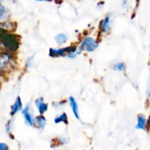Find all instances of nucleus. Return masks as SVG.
<instances>
[{
  "label": "nucleus",
  "instance_id": "nucleus-1",
  "mask_svg": "<svg viewBox=\"0 0 150 150\" xmlns=\"http://www.w3.org/2000/svg\"><path fill=\"white\" fill-rule=\"evenodd\" d=\"M4 31L0 30V45L6 49L7 52H15L19 47V40L16 36L10 33H4Z\"/></svg>",
  "mask_w": 150,
  "mask_h": 150
},
{
  "label": "nucleus",
  "instance_id": "nucleus-2",
  "mask_svg": "<svg viewBox=\"0 0 150 150\" xmlns=\"http://www.w3.org/2000/svg\"><path fill=\"white\" fill-rule=\"evenodd\" d=\"M98 46V43L95 38L92 37H87L82 41L81 44V49L82 51H86L88 52H92Z\"/></svg>",
  "mask_w": 150,
  "mask_h": 150
},
{
  "label": "nucleus",
  "instance_id": "nucleus-3",
  "mask_svg": "<svg viewBox=\"0 0 150 150\" xmlns=\"http://www.w3.org/2000/svg\"><path fill=\"white\" fill-rule=\"evenodd\" d=\"M76 50V47H67L63 48H51L49 51V56L51 57H59L62 56L66 55L70 51Z\"/></svg>",
  "mask_w": 150,
  "mask_h": 150
},
{
  "label": "nucleus",
  "instance_id": "nucleus-4",
  "mask_svg": "<svg viewBox=\"0 0 150 150\" xmlns=\"http://www.w3.org/2000/svg\"><path fill=\"white\" fill-rule=\"evenodd\" d=\"M22 114H23L26 124L29 126H33L35 124V119L32 117V114H31L30 111H29V107L26 106V108H23L22 110Z\"/></svg>",
  "mask_w": 150,
  "mask_h": 150
},
{
  "label": "nucleus",
  "instance_id": "nucleus-5",
  "mask_svg": "<svg viewBox=\"0 0 150 150\" xmlns=\"http://www.w3.org/2000/svg\"><path fill=\"white\" fill-rule=\"evenodd\" d=\"M35 103L40 114H43L48 110V104L44 102V100L42 98H38V99L35 100Z\"/></svg>",
  "mask_w": 150,
  "mask_h": 150
},
{
  "label": "nucleus",
  "instance_id": "nucleus-6",
  "mask_svg": "<svg viewBox=\"0 0 150 150\" xmlns=\"http://www.w3.org/2000/svg\"><path fill=\"white\" fill-rule=\"evenodd\" d=\"M22 107H23V104H22L21 99L20 97H18V98H16V101L14 102V103L12 105L10 114H11L12 116H14L15 114H17L18 111L22 110Z\"/></svg>",
  "mask_w": 150,
  "mask_h": 150
},
{
  "label": "nucleus",
  "instance_id": "nucleus-7",
  "mask_svg": "<svg viewBox=\"0 0 150 150\" xmlns=\"http://www.w3.org/2000/svg\"><path fill=\"white\" fill-rule=\"evenodd\" d=\"M111 18L110 16L105 17L102 21L100 22V29L103 33H107L111 29Z\"/></svg>",
  "mask_w": 150,
  "mask_h": 150
},
{
  "label": "nucleus",
  "instance_id": "nucleus-8",
  "mask_svg": "<svg viewBox=\"0 0 150 150\" xmlns=\"http://www.w3.org/2000/svg\"><path fill=\"white\" fill-rule=\"evenodd\" d=\"M69 103H70V107L72 108L73 114L77 119H79V105H78L77 102L75 100L73 97H70L69 98Z\"/></svg>",
  "mask_w": 150,
  "mask_h": 150
},
{
  "label": "nucleus",
  "instance_id": "nucleus-9",
  "mask_svg": "<svg viewBox=\"0 0 150 150\" xmlns=\"http://www.w3.org/2000/svg\"><path fill=\"white\" fill-rule=\"evenodd\" d=\"M7 20V12L5 7L0 5V29H2L3 25L5 24Z\"/></svg>",
  "mask_w": 150,
  "mask_h": 150
},
{
  "label": "nucleus",
  "instance_id": "nucleus-10",
  "mask_svg": "<svg viewBox=\"0 0 150 150\" xmlns=\"http://www.w3.org/2000/svg\"><path fill=\"white\" fill-rule=\"evenodd\" d=\"M35 123L36 124V125L38 126L39 128L44 129L45 128V125H46L47 120H46V119H45V117L41 114V115L38 116V117H35Z\"/></svg>",
  "mask_w": 150,
  "mask_h": 150
},
{
  "label": "nucleus",
  "instance_id": "nucleus-11",
  "mask_svg": "<svg viewBox=\"0 0 150 150\" xmlns=\"http://www.w3.org/2000/svg\"><path fill=\"white\" fill-rule=\"evenodd\" d=\"M146 125V119L144 115H139L137 119L136 128L139 130H145Z\"/></svg>",
  "mask_w": 150,
  "mask_h": 150
},
{
  "label": "nucleus",
  "instance_id": "nucleus-12",
  "mask_svg": "<svg viewBox=\"0 0 150 150\" xmlns=\"http://www.w3.org/2000/svg\"><path fill=\"white\" fill-rule=\"evenodd\" d=\"M55 40L58 45H63L65 43L67 40V35L64 33H60L56 35L55 37Z\"/></svg>",
  "mask_w": 150,
  "mask_h": 150
},
{
  "label": "nucleus",
  "instance_id": "nucleus-13",
  "mask_svg": "<svg viewBox=\"0 0 150 150\" xmlns=\"http://www.w3.org/2000/svg\"><path fill=\"white\" fill-rule=\"evenodd\" d=\"M56 124H59V123L63 122L64 124L67 125L68 123V120H67V116L66 114V113H62V114L59 115L58 117H57L54 120Z\"/></svg>",
  "mask_w": 150,
  "mask_h": 150
},
{
  "label": "nucleus",
  "instance_id": "nucleus-14",
  "mask_svg": "<svg viewBox=\"0 0 150 150\" xmlns=\"http://www.w3.org/2000/svg\"><path fill=\"white\" fill-rule=\"evenodd\" d=\"M114 69L116 70H118V71H123V70H125V65L124 63L122 62L116 63L114 65Z\"/></svg>",
  "mask_w": 150,
  "mask_h": 150
},
{
  "label": "nucleus",
  "instance_id": "nucleus-15",
  "mask_svg": "<svg viewBox=\"0 0 150 150\" xmlns=\"http://www.w3.org/2000/svg\"><path fill=\"white\" fill-rule=\"evenodd\" d=\"M76 50H73V51H70V52L67 53V54H66V56H67L68 58H70V59H74L76 57V55H77V54H76Z\"/></svg>",
  "mask_w": 150,
  "mask_h": 150
},
{
  "label": "nucleus",
  "instance_id": "nucleus-16",
  "mask_svg": "<svg viewBox=\"0 0 150 150\" xmlns=\"http://www.w3.org/2000/svg\"><path fill=\"white\" fill-rule=\"evenodd\" d=\"M11 128H12V121L11 120H10V121L7 122V125H6V131H7V133H10V130H11Z\"/></svg>",
  "mask_w": 150,
  "mask_h": 150
},
{
  "label": "nucleus",
  "instance_id": "nucleus-17",
  "mask_svg": "<svg viewBox=\"0 0 150 150\" xmlns=\"http://www.w3.org/2000/svg\"><path fill=\"white\" fill-rule=\"evenodd\" d=\"M0 150H9V147L7 144L0 142Z\"/></svg>",
  "mask_w": 150,
  "mask_h": 150
},
{
  "label": "nucleus",
  "instance_id": "nucleus-18",
  "mask_svg": "<svg viewBox=\"0 0 150 150\" xmlns=\"http://www.w3.org/2000/svg\"><path fill=\"white\" fill-rule=\"evenodd\" d=\"M59 141L60 142H61V144H65L67 143V139H66V138H64V137L60 138Z\"/></svg>",
  "mask_w": 150,
  "mask_h": 150
},
{
  "label": "nucleus",
  "instance_id": "nucleus-19",
  "mask_svg": "<svg viewBox=\"0 0 150 150\" xmlns=\"http://www.w3.org/2000/svg\"><path fill=\"white\" fill-rule=\"evenodd\" d=\"M122 6L124 7H127L128 6V1L127 0H124V1L122 3Z\"/></svg>",
  "mask_w": 150,
  "mask_h": 150
},
{
  "label": "nucleus",
  "instance_id": "nucleus-20",
  "mask_svg": "<svg viewBox=\"0 0 150 150\" xmlns=\"http://www.w3.org/2000/svg\"><path fill=\"white\" fill-rule=\"evenodd\" d=\"M149 74H150V69H149ZM149 94L150 95V79H149Z\"/></svg>",
  "mask_w": 150,
  "mask_h": 150
},
{
  "label": "nucleus",
  "instance_id": "nucleus-21",
  "mask_svg": "<svg viewBox=\"0 0 150 150\" xmlns=\"http://www.w3.org/2000/svg\"><path fill=\"white\" fill-rule=\"evenodd\" d=\"M36 1H50L51 0H36Z\"/></svg>",
  "mask_w": 150,
  "mask_h": 150
},
{
  "label": "nucleus",
  "instance_id": "nucleus-22",
  "mask_svg": "<svg viewBox=\"0 0 150 150\" xmlns=\"http://www.w3.org/2000/svg\"><path fill=\"white\" fill-rule=\"evenodd\" d=\"M1 1H2V0H0V3H1Z\"/></svg>",
  "mask_w": 150,
  "mask_h": 150
}]
</instances>
